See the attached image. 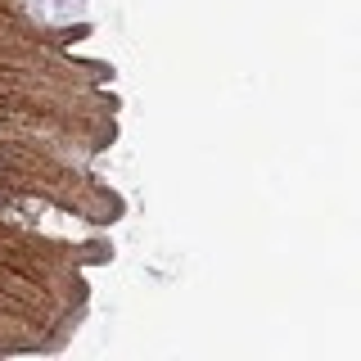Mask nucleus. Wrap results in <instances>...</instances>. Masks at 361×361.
<instances>
[{
    "instance_id": "1",
    "label": "nucleus",
    "mask_w": 361,
    "mask_h": 361,
    "mask_svg": "<svg viewBox=\"0 0 361 361\" xmlns=\"http://www.w3.org/2000/svg\"><path fill=\"white\" fill-rule=\"evenodd\" d=\"M0 203H5V194H0Z\"/></svg>"
}]
</instances>
